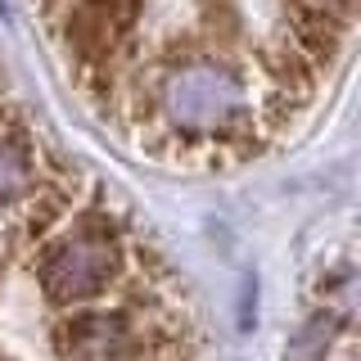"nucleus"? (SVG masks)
<instances>
[{
  "mask_svg": "<svg viewBox=\"0 0 361 361\" xmlns=\"http://www.w3.org/2000/svg\"><path fill=\"white\" fill-rule=\"evenodd\" d=\"M149 113L185 145H235L253 131L248 86L217 54H172L149 82Z\"/></svg>",
  "mask_w": 361,
  "mask_h": 361,
  "instance_id": "obj_1",
  "label": "nucleus"
},
{
  "mask_svg": "<svg viewBox=\"0 0 361 361\" xmlns=\"http://www.w3.org/2000/svg\"><path fill=\"white\" fill-rule=\"evenodd\" d=\"M122 271H127V240L109 212H82L63 221L32 253V280L41 298L59 312L90 307L95 298H104L122 280Z\"/></svg>",
  "mask_w": 361,
  "mask_h": 361,
  "instance_id": "obj_2",
  "label": "nucleus"
},
{
  "mask_svg": "<svg viewBox=\"0 0 361 361\" xmlns=\"http://www.w3.org/2000/svg\"><path fill=\"white\" fill-rule=\"evenodd\" d=\"M54 361H140L145 330L127 307H73L54 321Z\"/></svg>",
  "mask_w": 361,
  "mask_h": 361,
  "instance_id": "obj_3",
  "label": "nucleus"
},
{
  "mask_svg": "<svg viewBox=\"0 0 361 361\" xmlns=\"http://www.w3.org/2000/svg\"><path fill=\"white\" fill-rule=\"evenodd\" d=\"M37 195V149L23 135L0 131V212Z\"/></svg>",
  "mask_w": 361,
  "mask_h": 361,
  "instance_id": "obj_4",
  "label": "nucleus"
},
{
  "mask_svg": "<svg viewBox=\"0 0 361 361\" xmlns=\"http://www.w3.org/2000/svg\"><path fill=\"white\" fill-rule=\"evenodd\" d=\"M338 302H343L348 312H361V271H357V276H348L343 285H338Z\"/></svg>",
  "mask_w": 361,
  "mask_h": 361,
  "instance_id": "obj_5",
  "label": "nucleus"
},
{
  "mask_svg": "<svg viewBox=\"0 0 361 361\" xmlns=\"http://www.w3.org/2000/svg\"><path fill=\"white\" fill-rule=\"evenodd\" d=\"M0 361H9V357H5V353H0Z\"/></svg>",
  "mask_w": 361,
  "mask_h": 361,
  "instance_id": "obj_6",
  "label": "nucleus"
}]
</instances>
